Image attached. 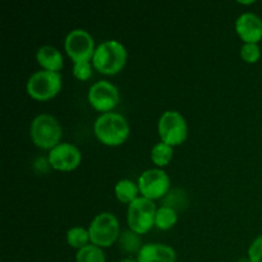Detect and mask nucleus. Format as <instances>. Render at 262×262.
<instances>
[{
    "instance_id": "nucleus-19",
    "label": "nucleus",
    "mask_w": 262,
    "mask_h": 262,
    "mask_svg": "<svg viewBox=\"0 0 262 262\" xmlns=\"http://www.w3.org/2000/svg\"><path fill=\"white\" fill-rule=\"evenodd\" d=\"M173 146L164 142H158L151 150V160L158 166H165L173 159Z\"/></svg>"
},
{
    "instance_id": "nucleus-2",
    "label": "nucleus",
    "mask_w": 262,
    "mask_h": 262,
    "mask_svg": "<svg viewBox=\"0 0 262 262\" xmlns=\"http://www.w3.org/2000/svg\"><path fill=\"white\" fill-rule=\"evenodd\" d=\"M127 49L117 40H106L95 49L92 66L102 74H115L125 66Z\"/></svg>"
},
{
    "instance_id": "nucleus-9",
    "label": "nucleus",
    "mask_w": 262,
    "mask_h": 262,
    "mask_svg": "<svg viewBox=\"0 0 262 262\" xmlns=\"http://www.w3.org/2000/svg\"><path fill=\"white\" fill-rule=\"evenodd\" d=\"M64 48L72 60L90 61L95 53V41L90 32L82 28H76L68 32L64 40Z\"/></svg>"
},
{
    "instance_id": "nucleus-17",
    "label": "nucleus",
    "mask_w": 262,
    "mask_h": 262,
    "mask_svg": "<svg viewBox=\"0 0 262 262\" xmlns=\"http://www.w3.org/2000/svg\"><path fill=\"white\" fill-rule=\"evenodd\" d=\"M178 222V212L168 206L159 207L156 211L155 227L161 230H168L173 228Z\"/></svg>"
},
{
    "instance_id": "nucleus-15",
    "label": "nucleus",
    "mask_w": 262,
    "mask_h": 262,
    "mask_svg": "<svg viewBox=\"0 0 262 262\" xmlns=\"http://www.w3.org/2000/svg\"><path fill=\"white\" fill-rule=\"evenodd\" d=\"M114 192L117 199L119 200L123 204H128L135 201L138 196L140 192V187H138V183H135L130 179H120V181L117 182L114 187Z\"/></svg>"
},
{
    "instance_id": "nucleus-1",
    "label": "nucleus",
    "mask_w": 262,
    "mask_h": 262,
    "mask_svg": "<svg viewBox=\"0 0 262 262\" xmlns=\"http://www.w3.org/2000/svg\"><path fill=\"white\" fill-rule=\"evenodd\" d=\"M94 132L107 146L122 145L129 135V124L119 113H102L94 123Z\"/></svg>"
},
{
    "instance_id": "nucleus-7",
    "label": "nucleus",
    "mask_w": 262,
    "mask_h": 262,
    "mask_svg": "<svg viewBox=\"0 0 262 262\" xmlns=\"http://www.w3.org/2000/svg\"><path fill=\"white\" fill-rule=\"evenodd\" d=\"M158 130L161 142L177 146L186 141L188 135V125L181 113L176 110H166L159 119Z\"/></svg>"
},
{
    "instance_id": "nucleus-26",
    "label": "nucleus",
    "mask_w": 262,
    "mask_h": 262,
    "mask_svg": "<svg viewBox=\"0 0 262 262\" xmlns=\"http://www.w3.org/2000/svg\"><path fill=\"white\" fill-rule=\"evenodd\" d=\"M238 262H251V261H250V258L247 257V258H241V260Z\"/></svg>"
},
{
    "instance_id": "nucleus-5",
    "label": "nucleus",
    "mask_w": 262,
    "mask_h": 262,
    "mask_svg": "<svg viewBox=\"0 0 262 262\" xmlns=\"http://www.w3.org/2000/svg\"><path fill=\"white\" fill-rule=\"evenodd\" d=\"M156 205L152 200L140 196L128 205L127 222L130 230L137 234H145L155 225Z\"/></svg>"
},
{
    "instance_id": "nucleus-18",
    "label": "nucleus",
    "mask_w": 262,
    "mask_h": 262,
    "mask_svg": "<svg viewBox=\"0 0 262 262\" xmlns=\"http://www.w3.org/2000/svg\"><path fill=\"white\" fill-rule=\"evenodd\" d=\"M76 262H106V257L101 247L91 243L77 251Z\"/></svg>"
},
{
    "instance_id": "nucleus-22",
    "label": "nucleus",
    "mask_w": 262,
    "mask_h": 262,
    "mask_svg": "<svg viewBox=\"0 0 262 262\" xmlns=\"http://www.w3.org/2000/svg\"><path fill=\"white\" fill-rule=\"evenodd\" d=\"M241 56L247 63H256L261 58V48L258 43L245 42L241 48Z\"/></svg>"
},
{
    "instance_id": "nucleus-21",
    "label": "nucleus",
    "mask_w": 262,
    "mask_h": 262,
    "mask_svg": "<svg viewBox=\"0 0 262 262\" xmlns=\"http://www.w3.org/2000/svg\"><path fill=\"white\" fill-rule=\"evenodd\" d=\"M187 200H186V193L182 192L181 189H174V191L168 192V196L164 199L163 206L171 207L177 211L178 209H183V205L186 206Z\"/></svg>"
},
{
    "instance_id": "nucleus-3",
    "label": "nucleus",
    "mask_w": 262,
    "mask_h": 262,
    "mask_svg": "<svg viewBox=\"0 0 262 262\" xmlns=\"http://www.w3.org/2000/svg\"><path fill=\"white\" fill-rule=\"evenodd\" d=\"M61 130L60 123L51 114H38L33 118L30 125V136L37 147L51 150L60 143Z\"/></svg>"
},
{
    "instance_id": "nucleus-11",
    "label": "nucleus",
    "mask_w": 262,
    "mask_h": 262,
    "mask_svg": "<svg viewBox=\"0 0 262 262\" xmlns=\"http://www.w3.org/2000/svg\"><path fill=\"white\" fill-rule=\"evenodd\" d=\"M82 154L77 146L68 142H60L49 152L48 160L51 168L61 171H71L79 165Z\"/></svg>"
},
{
    "instance_id": "nucleus-14",
    "label": "nucleus",
    "mask_w": 262,
    "mask_h": 262,
    "mask_svg": "<svg viewBox=\"0 0 262 262\" xmlns=\"http://www.w3.org/2000/svg\"><path fill=\"white\" fill-rule=\"evenodd\" d=\"M36 60L46 71L59 72L63 68V55L58 49L51 45H43L38 48L36 53Z\"/></svg>"
},
{
    "instance_id": "nucleus-25",
    "label": "nucleus",
    "mask_w": 262,
    "mask_h": 262,
    "mask_svg": "<svg viewBox=\"0 0 262 262\" xmlns=\"http://www.w3.org/2000/svg\"><path fill=\"white\" fill-rule=\"evenodd\" d=\"M119 262H138L137 260H133V258H123L122 261H119Z\"/></svg>"
},
{
    "instance_id": "nucleus-23",
    "label": "nucleus",
    "mask_w": 262,
    "mask_h": 262,
    "mask_svg": "<svg viewBox=\"0 0 262 262\" xmlns=\"http://www.w3.org/2000/svg\"><path fill=\"white\" fill-rule=\"evenodd\" d=\"M92 67L90 61H76L73 64V76L81 81H86L92 76Z\"/></svg>"
},
{
    "instance_id": "nucleus-10",
    "label": "nucleus",
    "mask_w": 262,
    "mask_h": 262,
    "mask_svg": "<svg viewBox=\"0 0 262 262\" xmlns=\"http://www.w3.org/2000/svg\"><path fill=\"white\" fill-rule=\"evenodd\" d=\"M87 97L92 107L99 112L109 113L119 101V90L112 82L101 79L90 87Z\"/></svg>"
},
{
    "instance_id": "nucleus-8",
    "label": "nucleus",
    "mask_w": 262,
    "mask_h": 262,
    "mask_svg": "<svg viewBox=\"0 0 262 262\" xmlns=\"http://www.w3.org/2000/svg\"><path fill=\"white\" fill-rule=\"evenodd\" d=\"M138 187L143 197L154 201L168 194L170 188V178L163 169H147L138 178Z\"/></svg>"
},
{
    "instance_id": "nucleus-12",
    "label": "nucleus",
    "mask_w": 262,
    "mask_h": 262,
    "mask_svg": "<svg viewBox=\"0 0 262 262\" xmlns=\"http://www.w3.org/2000/svg\"><path fill=\"white\" fill-rule=\"evenodd\" d=\"M235 31L245 42L257 43L262 38V19L252 12L242 13L235 20Z\"/></svg>"
},
{
    "instance_id": "nucleus-20",
    "label": "nucleus",
    "mask_w": 262,
    "mask_h": 262,
    "mask_svg": "<svg viewBox=\"0 0 262 262\" xmlns=\"http://www.w3.org/2000/svg\"><path fill=\"white\" fill-rule=\"evenodd\" d=\"M89 229H84V228L82 227H73L67 232V242H68V245L73 248L81 250L82 247L89 245Z\"/></svg>"
},
{
    "instance_id": "nucleus-13",
    "label": "nucleus",
    "mask_w": 262,
    "mask_h": 262,
    "mask_svg": "<svg viewBox=\"0 0 262 262\" xmlns=\"http://www.w3.org/2000/svg\"><path fill=\"white\" fill-rule=\"evenodd\" d=\"M138 262H177L173 247L164 243H146L137 253Z\"/></svg>"
},
{
    "instance_id": "nucleus-24",
    "label": "nucleus",
    "mask_w": 262,
    "mask_h": 262,
    "mask_svg": "<svg viewBox=\"0 0 262 262\" xmlns=\"http://www.w3.org/2000/svg\"><path fill=\"white\" fill-rule=\"evenodd\" d=\"M248 258L251 262H262V234L256 237L248 247Z\"/></svg>"
},
{
    "instance_id": "nucleus-6",
    "label": "nucleus",
    "mask_w": 262,
    "mask_h": 262,
    "mask_svg": "<svg viewBox=\"0 0 262 262\" xmlns=\"http://www.w3.org/2000/svg\"><path fill=\"white\" fill-rule=\"evenodd\" d=\"M61 89V74L59 72L40 69L31 74L26 90L31 97L36 100H49L55 96Z\"/></svg>"
},
{
    "instance_id": "nucleus-4",
    "label": "nucleus",
    "mask_w": 262,
    "mask_h": 262,
    "mask_svg": "<svg viewBox=\"0 0 262 262\" xmlns=\"http://www.w3.org/2000/svg\"><path fill=\"white\" fill-rule=\"evenodd\" d=\"M89 233L92 245L101 248L110 247L119 238V222L113 212H100L92 219Z\"/></svg>"
},
{
    "instance_id": "nucleus-16",
    "label": "nucleus",
    "mask_w": 262,
    "mask_h": 262,
    "mask_svg": "<svg viewBox=\"0 0 262 262\" xmlns=\"http://www.w3.org/2000/svg\"><path fill=\"white\" fill-rule=\"evenodd\" d=\"M118 243H119L120 250L124 251L125 253H138L142 248L140 234L133 230H123L118 238Z\"/></svg>"
}]
</instances>
